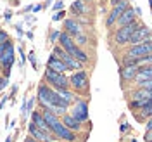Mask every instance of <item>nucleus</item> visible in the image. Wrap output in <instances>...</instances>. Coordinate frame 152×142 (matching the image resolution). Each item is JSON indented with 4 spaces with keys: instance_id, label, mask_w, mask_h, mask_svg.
Masks as SVG:
<instances>
[{
    "instance_id": "obj_1",
    "label": "nucleus",
    "mask_w": 152,
    "mask_h": 142,
    "mask_svg": "<svg viewBox=\"0 0 152 142\" xmlns=\"http://www.w3.org/2000/svg\"><path fill=\"white\" fill-rule=\"evenodd\" d=\"M38 101L45 109H50V111H54L56 107H67L69 106L61 95L57 94L56 88H52L48 83L40 85V88H38Z\"/></svg>"
},
{
    "instance_id": "obj_2",
    "label": "nucleus",
    "mask_w": 152,
    "mask_h": 142,
    "mask_svg": "<svg viewBox=\"0 0 152 142\" xmlns=\"http://www.w3.org/2000/svg\"><path fill=\"white\" fill-rule=\"evenodd\" d=\"M45 82H47L52 88H56V90L69 88V78H67L64 73L54 71V69H50V68H47V71H45Z\"/></svg>"
},
{
    "instance_id": "obj_3",
    "label": "nucleus",
    "mask_w": 152,
    "mask_h": 142,
    "mask_svg": "<svg viewBox=\"0 0 152 142\" xmlns=\"http://www.w3.org/2000/svg\"><path fill=\"white\" fill-rule=\"evenodd\" d=\"M140 26V23L138 21H133L130 24H124V26H119V28L116 29V33H114V42H116V45H128L130 43V38H132L133 31Z\"/></svg>"
},
{
    "instance_id": "obj_4",
    "label": "nucleus",
    "mask_w": 152,
    "mask_h": 142,
    "mask_svg": "<svg viewBox=\"0 0 152 142\" xmlns=\"http://www.w3.org/2000/svg\"><path fill=\"white\" fill-rule=\"evenodd\" d=\"M130 7V0H121L118 5H114L113 9H111V12L107 14V19H105V26L107 28H111V26H114L116 23H118V19L121 18V14H123L124 10Z\"/></svg>"
},
{
    "instance_id": "obj_5",
    "label": "nucleus",
    "mask_w": 152,
    "mask_h": 142,
    "mask_svg": "<svg viewBox=\"0 0 152 142\" xmlns=\"http://www.w3.org/2000/svg\"><path fill=\"white\" fill-rule=\"evenodd\" d=\"M69 85L75 88L76 92H83L88 87V75L83 69H76L73 75L69 76Z\"/></svg>"
},
{
    "instance_id": "obj_6",
    "label": "nucleus",
    "mask_w": 152,
    "mask_h": 142,
    "mask_svg": "<svg viewBox=\"0 0 152 142\" xmlns=\"http://www.w3.org/2000/svg\"><path fill=\"white\" fill-rule=\"evenodd\" d=\"M147 54H152V37L147 38L142 43H137V45H130L126 50V56L132 57H143Z\"/></svg>"
},
{
    "instance_id": "obj_7",
    "label": "nucleus",
    "mask_w": 152,
    "mask_h": 142,
    "mask_svg": "<svg viewBox=\"0 0 152 142\" xmlns=\"http://www.w3.org/2000/svg\"><path fill=\"white\" fill-rule=\"evenodd\" d=\"M152 37V29L149 28V26H145V24H140L138 28L133 31L132 38H130V43L128 45H137V43H142V42H145L147 38Z\"/></svg>"
},
{
    "instance_id": "obj_8",
    "label": "nucleus",
    "mask_w": 152,
    "mask_h": 142,
    "mask_svg": "<svg viewBox=\"0 0 152 142\" xmlns=\"http://www.w3.org/2000/svg\"><path fill=\"white\" fill-rule=\"evenodd\" d=\"M52 133L56 135L57 139H61V141H66V142H75L76 141V135L73 130H69L67 127L62 125V121H59V123L52 128Z\"/></svg>"
},
{
    "instance_id": "obj_9",
    "label": "nucleus",
    "mask_w": 152,
    "mask_h": 142,
    "mask_svg": "<svg viewBox=\"0 0 152 142\" xmlns=\"http://www.w3.org/2000/svg\"><path fill=\"white\" fill-rule=\"evenodd\" d=\"M73 116H75L80 123H85L86 120H88V104H86L83 99H78L76 101L75 107H73Z\"/></svg>"
},
{
    "instance_id": "obj_10",
    "label": "nucleus",
    "mask_w": 152,
    "mask_h": 142,
    "mask_svg": "<svg viewBox=\"0 0 152 142\" xmlns=\"http://www.w3.org/2000/svg\"><path fill=\"white\" fill-rule=\"evenodd\" d=\"M0 64L4 66V73H5V76H9L10 68H12V64H14V47H9L2 56H0Z\"/></svg>"
},
{
    "instance_id": "obj_11",
    "label": "nucleus",
    "mask_w": 152,
    "mask_h": 142,
    "mask_svg": "<svg viewBox=\"0 0 152 142\" xmlns=\"http://www.w3.org/2000/svg\"><path fill=\"white\" fill-rule=\"evenodd\" d=\"M137 16H138V14H137V9L130 5V7L121 14V18L118 19V26H124V24H130L133 21H137Z\"/></svg>"
},
{
    "instance_id": "obj_12",
    "label": "nucleus",
    "mask_w": 152,
    "mask_h": 142,
    "mask_svg": "<svg viewBox=\"0 0 152 142\" xmlns=\"http://www.w3.org/2000/svg\"><path fill=\"white\" fill-rule=\"evenodd\" d=\"M47 68L54 69V71H61V73L67 71V66L64 64V61H62V59H59V57H57L56 54H52V56L48 57V61H47Z\"/></svg>"
},
{
    "instance_id": "obj_13",
    "label": "nucleus",
    "mask_w": 152,
    "mask_h": 142,
    "mask_svg": "<svg viewBox=\"0 0 152 142\" xmlns=\"http://www.w3.org/2000/svg\"><path fill=\"white\" fill-rule=\"evenodd\" d=\"M29 133H31V137H35L37 141H40V142H47L48 139H50V133L48 132H45V130H42V128H38L35 123H29Z\"/></svg>"
},
{
    "instance_id": "obj_14",
    "label": "nucleus",
    "mask_w": 152,
    "mask_h": 142,
    "mask_svg": "<svg viewBox=\"0 0 152 142\" xmlns=\"http://www.w3.org/2000/svg\"><path fill=\"white\" fill-rule=\"evenodd\" d=\"M62 125L64 127H67L69 130H73V132H78V130H81V123L76 120L73 114H62Z\"/></svg>"
},
{
    "instance_id": "obj_15",
    "label": "nucleus",
    "mask_w": 152,
    "mask_h": 142,
    "mask_svg": "<svg viewBox=\"0 0 152 142\" xmlns=\"http://www.w3.org/2000/svg\"><path fill=\"white\" fill-rule=\"evenodd\" d=\"M137 73H138V66H123L119 69V75L124 82H132L137 78Z\"/></svg>"
},
{
    "instance_id": "obj_16",
    "label": "nucleus",
    "mask_w": 152,
    "mask_h": 142,
    "mask_svg": "<svg viewBox=\"0 0 152 142\" xmlns=\"http://www.w3.org/2000/svg\"><path fill=\"white\" fill-rule=\"evenodd\" d=\"M31 123H35L38 128H42V130H45V132L52 133L50 128H48L47 121H45V118H43V113H40V111H35V113L31 114Z\"/></svg>"
},
{
    "instance_id": "obj_17",
    "label": "nucleus",
    "mask_w": 152,
    "mask_h": 142,
    "mask_svg": "<svg viewBox=\"0 0 152 142\" xmlns=\"http://www.w3.org/2000/svg\"><path fill=\"white\" fill-rule=\"evenodd\" d=\"M64 29H66V33H69L71 37H76L78 33H81V26H80V23L75 21V19H66L64 21Z\"/></svg>"
},
{
    "instance_id": "obj_18",
    "label": "nucleus",
    "mask_w": 152,
    "mask_h": 142,
    "mask_svg": "<svg viewBox=\"0 0 152 142\" xmlns=\"http://www.w3.org/2000/svg\"><path fill=\"white\" fill-rule=\"evenodd\" d=\"M152 78V64H145V66H138V73H137V78L135 82H143V80H149Z\"/></svg>"
},
{
    "instance_id": "obj_19",
    "label": "nucleus",
    "mask_w": 152,
    "mask_h": 142,
    "mask_svg": "<svg viewBox=\"0 0 152 142\" xmlns=\"http://www.w3.org/2000/svg\"><path fill=\"white\" fill-rule=\"evenodd\" d=\"M42 113H43V118H45V121H47L48 128H50V132H52V128H54L57 123H59V118H57V114L54 113V111H50V109H43Z\"/></svg>"
},
{
    "instance_id": "obj_20",
    "label": "nucleus",
    "mask_w": 152,
    "mask_h": 142,
    "mask_svg": "<svg viewBox=\"0 0 152 142\" xmlns=\"http://www.w3.org/2000/svg\"><path fill=\"white\" fill-rule=\"evenodd\" d=\"M85 2L83 0H76V2H73V5H71V12L73 14H76V16H83L85 14Z\"/></svg>"
},
{
    "instance_id": "obj_21",
    "label": "nucleus",
    "mask_w": 152,
    "mask_h": 142,
    "mask_svg": "<svg viewBox=\"0 0 152 142\" xmlns=\"http://www.w3.org/2000/svg\"><path fill=\"white\" fill-rule=\"evenodd\" d=\"M57 94L61 95L64 101H66L67 104H71V102H75V94L73 92H69L67 88H61V90H57Z\"/></svg>"
},
{
    "instance_id": "obj_22",
    "label": "nucleus",
    "mask_w": 152,
    "mask_h": 142,
    "mask_svg": "<svg viewBox=\"0 0 152 142\" xmlns=\"http://www.w3.org/2000/svg\"><path fill=\"white\" fill-rule=\"evenodd\" d=\"M123 66H140V57H132V56H126L124 54Z\"/></svg>"
},
{
    "instance_id": "obj_23",
    "label": "nucleus",
    "mask_w": 152,
    "mask_h": 142,
    "mask_svg": "<svg viewBox=\"0 0 152 142\" xmlns=\"http://www.w3.org/2000/svg\"><path fill=\"white\" fill-rule=\"evenodd\" d=\"M73 57H75V59H78V61H80L81 64H83V63H88V56H86V52H85V50H81L80 47H78V49L75 50Z\"/></svg>"
},
{
    "instance_id": "obj_24",
    "label": "nucleus",
    "mask_w": 152,
    "mask_h": 142,
    "mask_svg": "<svg viewBox=\"0 0 152 142\" xmlns=\"http://www.w3.org/2000/svg\"><path fill=\"white\" fill-rule=\"evenodd\" d=\"M75 38V43L80 47V45H85L86 42H88V38H86V35H83V33H78L76 37H73Z\"/></svg>"
},
{
    "instance_id": "obj_25",
    "label": "nucleus",
    "mask_w": 152,
    "mask_h": 142,
    "mask_svg": "<svg viewBox=\"0 0 152 142\" xmlns=\"http://www.w3.org/2000/svg\"><path fill=\"white\" fill-rule=\"evenodd\" d=\"M9 47H12V42H10V40H5V42H2V43H0V56H2V54H4V52H5V50H7Z\"/></svg>"
},
{
    "instance_id": "obj_26",
    "label": "nucleus",
    "mask_w": 152,
    "mask_h": 142,
    "mask_svg": "<svg viewBox=\"0 0 152 142\" xmlns=\"http://www.w3.org/2000/svg\"><path fill=\"white\" fill-rule=\"evenodd\" d=\"M145 64H152V54H147V56L140 57V66H145Z\"/></svg>"
},
{
    "instance_id": "obj_27",
    "label": "nucleus",
    "mask_w": 152,
    "mask_h": 142,
    "mask_svg": "<svg viewBox=\"0 0 152 142\" xmlns=\"http://www.w3.org/2000/svg\"><path fill=\"white\" fill-rule=\"evenodd\" d=\"M62 18H64V10H59L56 16H54V21H61Z\"/></svg>"
},
{
    "instance_id": "obj_28",
    "label": "nucleus",
    "mask_w": 152,
    "mask_h": 142,
    "mask_svg": "<svg viewBox=\"0 0 152 142\" xmlns=\"http://www.w3.org/2000/svg\"><path fill=\"white\" fill-rule=\"evenodd\" d=\"M145 130L149 132V130H152V116L151 118H147V123H145Z\"/></svg>"
},
{
    "instance_id": "obj_29",
    "label": "nucleus",
    "mask_w": 152,
    "mask_h": 142,
    "mask_svg": "<svg viewBox=\"0 0 152 142\" xmlns=\"http://www.w3.org/2000/svg\"><path fill=\"white\" fill-rule=\"evenodd\" d=\"M7 85V78H0V90H4Z\"/></svg>"
},
{
    "instance_id": "obj_30",
    "label": "nucleus",
    "mask_w": 152,
    "mask_h": 142,
    "mask_svg": "<svg viewBox=\"0 0 152 142\" xmlns=\"http://www.w3.org/2000/svg\"><path fill=\"white\" fill-rule=\"evenodd\" d=\"M59 37H61V33L56 31V33H52V35H50V40H52V42H56V40H59Z\"/></svg>"
},
{
    "instance_id": "obj_31",
    "label": "nucleus",
    "mask_w": 152,
    "mask_h": 142,
    "mask_svg": "<svg viewBox=\"0 0 152 142\" xmlns=\"http://www.w3.org/2000/svg\"><path fill=\"white\" fill-rule=\"evenodd\" d=\"M145 141H152V130H149L145 133Z\"/></svg>"
},
{
    "instance_id": "obj_32",
    "label": "nucleus",
    "mask_w": 152,
    "mask_h": 142,
    "mask_svg": "<svg viewBox=\"0 0 152 142\" xmlns=\"http://www.w3.org/2000/svg\"><path fill=\"white\" fill-rule=\"evenodd\" d=\"M59 10V9H62V2H57V4H56V5H54V10Z\"/></svg>"
},
{
    "instance_id": "obj_33",
    "label": "nucleus",
    "mask_w": 152,
    "mask_h": 142,
    "mask_svg": "<svg viewBox=\"0 0 152 142\" xmlns=\"http://www.w3.org/2000/svg\"><path fill=\"white\" fill-rule=\"evenodd\" d=\"M119 2H121V0H109V4H111V5H118V4H119Z\"/></svg>"
},
{
    "instance_id": "obj_34",
    "label": "nucleus",
    "mask_w": 152,
    "mask_h": 142,
    "mask_svg": "<svg viewBox=\"0 0 152 142\" xmlns=\"http://www.w3.org/2000/svg\"><path fill=\"white\" fill-rule=\"evenodd\" d=\"M149 5H151V9H152V0H149Z\"/></svg>"
},
{
    "instance_id": "obj_35",
    "label": "nucleus",
    "mask_w": 152,
    "mask_h": 142,
    "mask_svg": "<svg viewBox=\"0 0 152 142\" xmlns=\"http://www.w3.org/2000/svg\"><path fill=\"white\" fill-rule=\"evenodd\" d=\"M47 142H56V141H52V137H50V139H48V141Z\"/></svg>"
},
{
    "instance_id": "obj_36",
    "label": "nucleus",
    "mask_w": 152,
    "mask_h": 142,
    "mask_svg": "<svg viewBox=\"0 0 152 142\" xmlns=\"http://www.w3.org/2000/svg\"><path fill=\"white\" fill-rule=\"evenodd\" d=\"M99 2H102V4H104V2H107V0H99Z\"/></svg>"
},
{
    "instance_id": "obj_37",
    "label": "nucleus",
    "mask_w": 152,
    "mask_h": 142,
    "mask_svg": "<svg viewBox=\"0 0 152 142\" xmlns=\"http://www.w3.org/2000/svg\"><path fill=\"white\" fill-rule=\"evenodd\" d=\"M83 2H92V0H83Z\"/></svg>"
},
{
    "instance_id": "obj_38",
    "label": "nucleus",
    "mask_w": 152,
    "mask_h": 142,
    "mask_svg": "<svg viewBox=\"0 0 152 142\" xmlns=\"http://www.w3.org/2000/svg\"><path fill=\"white\" fill-rule=\"evenodd\" d=\"M147 142H152V141H147Z\"/></svg>"
},
{
    "instance_id": "obj_39",
    "label": "nucleus",
    "mask_w": 152,
    "mask_h": 142,
    "mask_svg": "<svg viewBox=\"0 0 152 142\" xmlns=\"http://www.w3.org/2000/svg\"><path fill=\"white\" fill-rule=\"evenodd\" d=\"M0 33H2V29H0Z\"/></svg>"
},
{
    "instance_id": "obj_40",
    "label": "nucleus",
    "mask_w": 152,
    "mask_h": 142,
    "mask_svg": "<svg viewBox=\"0 0 152 142\" xmlns=\"http://www.w3.org/2000/svg\"><path fill=\"white\" fill-rule=\"evenodd\" d=\"M151 12H152V9H151Z\"/></svg>"
}]
</instances>
